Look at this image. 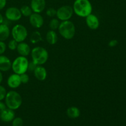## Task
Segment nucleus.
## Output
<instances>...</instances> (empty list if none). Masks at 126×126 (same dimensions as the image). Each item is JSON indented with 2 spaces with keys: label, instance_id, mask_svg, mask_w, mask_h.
<instances>
[{
  "label": "nucleus",
  "instance_id": "10",
  "mask_svg": "<svg viewBox=\"0 0 126 126\" xmlns=\"http://www.w3.org/2000/svg\"><path fill=\"white\" fill-rule=\"evenodd\" d=\"M86 23L89 28L95 30L99 27L100 20L97 16L92 13L86 17Z\"/></svg>",
  "mask_w": 126,
  "mask_h": 126
},
{
  "label": "nucleus",
  "instance_id": "16",
  "mask_svg": "<svg viewBox=\"0 0 126 126\" xmlns=\"http://www.w3.org/2000/svg\"><path fill=\"white\" fill-rule=\"evenodd\" d=\"M12 62L7 56L4 55H0V71L1 72H6L11 69Z\"/></svg>",
  "mask_w": 126,
  "mask_h": 126
},
{
  "label": "nucleus",
  "instance_id": "30",
  "mask_svg": "<svg viewBox=\"0 0 126 126\" xmlns=\"http://www.w3.org/2000/svg\"><path fill=\"white\" fill-rule=\"evenodd\" d=\"M118 44V41L117 39H111V41H110L109 43H108V46H109L110 47H113L116 46Z\"/></svg>",
  "mask_w": 126,
  "mask_h": 126
},
{
  "label": "nucleus",
  "instance_id": "33",
  "mask_svg": "<svg viewBox=\"0 0 126 126\" xmlns=\"http://www.w3.org/2000/svg\"><path fill=\"white\" fill-rule=\"evenodd\" d=\"M4 22V17L2 16V15L0 13V25L3 23Z\"/></svg>",
  "mask_w": 126,
  "mask_h": 126
},
{
  "label": "nucleus",
  "instance_id": "23",
  "mask_svg": "<svg viewBox=\"0 0 126 126\" xmlns=\"http://www.w3.org/2000/svg\"><path fill=\"white\" fill-rule=\"evenodd\" d=\"M18 44V42H17L16 40L12 39L9 41L8 44H7V47L11 50H16L17 49Z\"/></svg>",
  "mask_w": 126,
  "mask_h": 126
},
{
  "label": "nucleus",
  "instance_id": "28",
  "mask_svg": "<svg viewBox=\"0 0 126 126\" xmlns=\"http://www.w3.org/2000/svg\"><path fill=\"white\" fill-rule=\"evenodd\" d=\"M6 49H7V45L4 43V41H0V55H3V54L6 50Z\"/></svg>",
  "mask_w": 126,
  "mask_h": 126
},
{
  "label": "nucleus",
  "instance_id": "29",
  "mask_svg": "<svg viewBox=\"0 0 126 126\" xmlns=\"http://www.w3.org/2000/svg\"><path fill=\"white\" fill-rule=\"evenodd\" d=\"M37 66H38V65H37L34 62L32 61V60L31 62H29L28 66V71H30V72H33Z\"/></svg>",
  "mask_w": 126,
  "mask_h": 126
},
{
  "label": "nucleus",
  "instance_id": "18",
  "mask_svg": "<svg viewBox=\"0 0 126 126\" xmlns=\"http://www.w3.org/2000/svg\"><path fill=\"white\" fill-rule=\"evenodd\" d=\"M46 39L47 42L50 45H54L58 41V35L55 31L50 30L48 31L46 35Z\"/></svg>",
  "mask_w": 126,
  "mask_h": 126
},
{
  "label": "nucleus",
  "instance_id": "2",
  "mask_svg": "<svg viewBox=\"0 0 126 126\" xmlns=\"http://www.w3.org/2000/svg\"><path fill=\"white\" fill-rule=\"evenodd\" d=\"M4 100V103L7 108L12 110L18 109L21 107L23 102L20 94L15 91H10L7 92Z\"/></svg>",
  "mask_w": 126,
  "mask_h": 126
},
{
  "label": "nucleus",
  "instance_id": "8",
  "mask_svg": "<svg viewBox=\"0 0 126 126\" xmlns=\"http://www.w3.org/2000/svg\"><path fill=\"white\" fill-rule=\"evenodd\" d=\"M5 17L8 20L17 22L21 19L22 15L20 10L17 7H9L5 11Z\"/></svg>",
  "mask_w": 126,
  "mask_h": 126
},
{
  "label": "nucleus",
  "instance_id": "4",
  "mask_svg": "<svg viewBox=\"0 0 126 126\" xmlns=\"http://www.w3.org/2000/svg\"><path fill=\"white\" fill-rule=\"evenodd\" d=\"M32 61L37 65H43L47 62L49 59V53L44 47L37 46L31 50Z\"/></svg>",
  "mask_w": 126,
  "mask_h": 126
},
{
  "label": "nucleus",
  "instance_id": "20",
  "mask_svg": "<svg viewBox=\"0 0 126 126\" xmlns=\"http://www.w3.org/2000/svg\"><path fill=\"white\" fill-rule=\"evenodd\" d=\"M43 38H42V35L41 33L38 31H34L31 34L30 36V41L32 44H37L41 41Z\"/></svg>",
  "mask_w": 126,
  "mask_h": 126
},
{
  "label": "nucleus",
  "instance_id": "12",
  "mask_svg": "<svg viewBox=\"0 0 126 126\" xmlns=\"http://www.w3.org/2000/svg\"><path fill=\"white\" fill-rule=\"evenodd\" d=\"M46 0H32L30 7L34 13H41L46 8Z\"/></svg>",
  "mask_w": 126,
  "mask_h": 126
},
{
  "label": "nucleus",
  "instance_id": "31",
  "mask_svg": "<svg viewBox=\"0 0 126 126\" xmlns=\"http://www.w3.org/2000/svg\"><path fill=\"white\" fill-rule=\"evenodd\" d=\"M7 0H0V11L3 9L6 6Z\"/></svg>",
  "mask_w": 126,
  "mask_h": 126
},
{
  "label": "nucleus",
  "instance_id": "27",
  "mask_svg": "<svg viewBox=\"0 0 126 126\" xmlns=\"http://www.w3.org/2000/svg\"><path fill=\"white\" fill-rule=\"evenodd\" d=\"M6 94H7V91H6V88L0 84V101L4 100Z\"/></svg>",
  "mask_w": 126,
  "mask_h": 126
},
{
  "label": "nucleus",
  "instance_id": "34",
  "mask_svg": "<svg viewBox=\"0 0 126 126\" xmlns=\"http://www.w3.org/2000/svg\"><path fill=\"white\" fill-rule=\"evenodd\" d=\"M2 79H3V76H2V73L1 71H0V84L2 82Z\"/></svg>",
  "mask_w": 126,
  "mask_h": 126
},
{
  "label": "nucleus",
  "instance_id": "17",
  "mask_svg": "<svg viewBox=\"0 0 126 126\" xmlns=\"http://www.w3.org/2000/svg\"><path fill=\"white\" fill-rule=\"evenodd\" d=\"M11 34V30L8 25L5 23L0 25V41H5L7 40Z\"/></svg>",
  "mask_w": 126,
  "mask_h": 126
},
{
  "label": "nucleus",
  "instance_id": "3",
  "mask_svg": "<svg viewBox=\"0 0 126 126\" xmlns=\"http://www.w3.org/2000/svg\"><path fill=\"white\" fill-rule=\"evenodd\" d=\"M58 30L60 36L66 40L73 39L76 34V27L70 20L60 22Z\"/></svg>",
  "mask_w": 126,
  "mask_h": 126
},
{
  "label": "nucleus",
  "instance_id": "5",
  "mask_svg": "<svg viewBox=\"0 0 126 126\" xmlns=\"http://www.w3.org/2000/svg\"><path fill=\"white\" fill-rule=\"evenodd\" d=\"M29 60L27 57L20 56L16 57L12 62L11 69L14 73L21 75L28 71Z\"/></svg>",
  "mask_w": 126,
  "mask_h": 126
},
{
  "label": "nucleus",
  "instance_id": "13",
  "mask_svg": "<svg viewBox=\"0 0 126 126\" xmlns=\"http://www.w3.org/2000/svg\"><path fill=\"white\" fill-rule=\"evenodd\" d=\"M34 77L37 80L43 81L46 80L47 76V70L43 65H38L33 71Z\"/></svg>",
  "mask_w": 126,
  "mask_h": 126
},
{
  "label": "nucleus",
  "instance_id": "21",
  "mask_svg": "<svg viewBox=\"0 0 126 126\" xmlns=\"http://www.w3.org/2000/svg\"><path fill=\"white\" fill-rule=\"evenodd\" d=\"M20 10L22 16L26 17H29L33 13L30 6H28V5H24V6H22Z\"/></svg>",
  "mask_w": 126,
  "mask_h": 126
},
{
  "label": "nucleus",
  "instance_id": "7",
  "mask_svg": "<svg viewBox=\"0 0 126 126\" xmlns=\"http://www.w3.org/2000/svg\"><path fill=\"white\" fill-rule=\"evenodd\" d=\"M74 12L73 7L69 5H64L57 10L56 17L59 20H70L73 17Z\"/></svg>",
  "mask_w": 126,
  "mask_h": 126
},
{
  "label": "nucleus",
  "instance_id": "32",
  "mask_svg": "<svg viewBox=\"0 0 126 126\" xmlns=\"http://www.w3.org/2000/svg\"><path fill=\"white\" fill-rule=\"evenodd\" d=\"M7 108L5 103L2 102V101H0V113L2 111L4 110L6 108Z\"/></svg>",
  "mask_w": 126,
  "mask_h": 126
},
{
  "label": "nucleus",
  "instance_id": "9",
  "mask_svg": "<svg viewBox=\"0 0 126 126\" xmlns=\"http://www.w3.org/2000/svg\"><path fill=\"white\" fill-rule=\"evenodd\" d=\"M29 22L33 28H40L44 25V18L40 14L33 12L29 17Z\"/></svg>",
  "mask_w": 126,
  "mask_h": 126
},
{
  "label": "nucleus",
  "instance_id": "25",
  "mask_svg": "<svg viewBox=\"0 0 126 126\" xmlns=\"http://www.w3.org/2000/svg\"><path fill=\"white\" fill-rule=\"evenodd\" d=\"M47 16L49 17H55L56 16L57 14V10L53 8V7H49L46 10V12Z\"/></svg>",
  "mask_w": 126,
  "mask_h": 126
},
{
  "label": "nucleus",
  "instance_id": "19",
  "mask_svg": "<svg viewBox=\"0 0 126 126\" xmlns=\"http://www.w3.org/2000/svg\"><path fill=\"white\" fill-rule=\"evenodd\" d=\"M66 115L71 119H76L79 117L81 111L76 107H70L66 110Z\"/></svg>",
  "mask_w": 126,
  "mask_h": 126
},
{
  "label": "nucleus",
  "instance_id": "6",
  "mask_svg": "<svg viewBox=\"0 0 126 126\" xmlns=\"http://www.w3.org/2000/svg\"><path fill=\"white\" fill-rule=\"evenodd\" d=\"M12 39L18 43L25 41L28 36V30L23 25L17 24L12 27L11 31Z\"/></svg>",
  "mask_w": 126,
  "mask_h": 126
},
{
  "label": "nucleus",
  "instance_id": "24",
  "mask_svg": "<svg viewBox=\"0 0 126 126\" xmlns=\"http://www.w3.org/2000/svg\"><path fill=\"white\" fill-rule=\"evenodd\" d=\"M23 120L20 117H15L14 119L12 121V126H23Z\"/></svg>",
  "mask_w": 126,
  "mask_h": 126
},
{
  "label": "nucleus",
  "instance_id": "11",
  "mask_svg": "<svg viewBox=\"0 0 126 126\" xmlns=\"http://www.w3.org/2000/svg\"><path fill=\"white\" fill-rule=\"evenodd\" d=\"M7 84L10 88L12 89H16L20 87V86L22 84L20 75L14 73V74L10 75L7 79Z\"/></svg>",
  "mask_w": 126,
  "mask_h": 126
},
{
  "label": "nucleus",
  "instance_id": "26",
  "mask_svg": "<svg viewBox=\"0 0 126 126\" xmlns=\"http://www.w3.org/2000/svg\"><path fill=\"white\" fill-rule=\"evenodd\" d=\"M20 80H21V82H22V84H27L28 82H29V80H30L29 75H28L27 73H25L20 75Z\"/></svg>",
  "mask_w": 126,
  "mask_h": 126
},
{
  "label": "nucleus",
  "instance_id": "14",
  "mask_svg": "<svg viewBox=\"0 0 126 126\" xmlns=\"http://www.w3.org/2000/svg\"><path fill=\"white\" fill-rule=\"evenodd\" d=\"M15 118L14 110L6 108L0 113V119L4 123L12 122Z\"/></svg>",
  "mask_w": 126,
  "mask_h": 126
},
{
  "label": "nucleus",
  "instance_id": "1",
  "mask_svg": "<svg viewBox=\"0 0 126 126\" xmlns=\"http://www.w3.org/2000/svg\"><path fill=\"white\" fill-rule=\"evenodd\" d=\"M72 7L76 16L84 18L92 14L93 10L89 0H75Z\"/></svg>",
  "mask_w": 126,
  "mask_h": 126
},
{
  "label": "nucleus",
  "instance_id": "15",
  "mask_svg": "<svg viewBox=\"0 0 126 126\" xmlns=\"http://www.w3.org/2000/svg\"><path fill=\"white\" fill-rule=\"evenodd\" d=\"M16 50L20 56L27 57L30 54L32 50L28 44L23 41L18 43Z\"/></svg>",
  "mask_w": 126,
  "mask_h": 126
},
{
  "label": "nucleus",
  "instance_id": "22",
  "mask_svg": "<svg viewBox=\"0 0 126 126\" xmlns=\"http://www.w3.org/2000/svg\"><path fill=\"white\" fill-rule=\"evenodd\" d=\"M60 20L57 18H52L49 22V28L51 30L55 31L58 30L60 25Z\"/></svg>",
  "mask_w": 126,
  "mask_h": 126
}]
</instances>
